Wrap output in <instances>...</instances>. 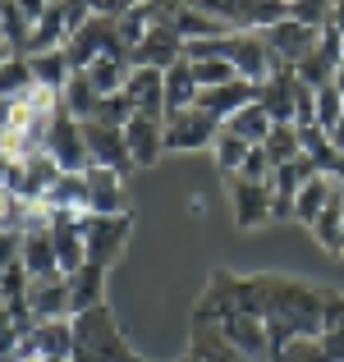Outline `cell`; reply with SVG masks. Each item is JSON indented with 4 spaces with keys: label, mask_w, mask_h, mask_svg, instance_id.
Returning <instances> with one entry per match:
<instances>
[{
    "label": "cell",
    "mask_w": 344,
    "mask_h": 362,
    "mask_svg": "<svg viewBox=\"0 0 344 362\" xmlns=\"http://www.w3.org/2000/svg\"><path fill=\"white\" fill-rule=\"evenodd\" d=\"M262 284V321L271 326L275 354H280L289 339H321V289L303 280H285V275H257Z\"/></svg>",
    "instance_id": "1"
},
{
    "label": "cell",
    "mask_w": 344,
    "mask_h": 362,
    "mask_svg": "<svg viewBox=\"0 0 344 362\" xmlns=\"http://www.w3.org/2000/svg\"><path fill=\"white\" fill-rule=\"evenodd\" d=\"M74 335H79L74 362H142L129 344H124V335H120V326H115L106 303L92 308V312H83V317H74Z\"/></svg>",
    "instance_id": "2"
},
{
    "label": "cell",
    "mask_w": 344,
    "mask_h": 362,
    "mask_svg": "<svg viewBox=\"0 0 344 362\" xmlns=\"http://www.w3.org/2000/svg\"><path fill=\"white\" fill-rule=\"evenodd\" d=\"M225 60L234 64L239 78L253 83V88H262V83L271 78L275 69H280L262 33H229V37H225Z\"/></svg>",
    "instance_id": "3"
},
{
    "label": "cell",
    "mask_w": 344,
    "mask_h": 362,
    "mask_svg": "<svg viewBox=\"0 0 344 362\" xmlns=\"http://www.w3.org/2000/svg\"><path fill=\"white\" fill-rule=\"evenodd\" d=\"M225 124L212 119L202 106H188L166 115V151H197V147H216Z\"/></svg>",
    "instance_id": "4"
},
{
    "label": "cell",
    "mask_w": 344,
    "mask_h": 362,
    "mask_svg": "<svg viewBox=\"0 0 344 362\" xmlns=\"http://www.w3.org/2000/svg\"><path fill=\"white\" fill-rule=\"evenodd\" d=\"M216 326H221V335L239 349L243 362H275V339H271V326H266L262 317H253V312H234V317L216 321Z\"/></svg>",
    "instance_id": "5"
},
{
    "label": "cell",
    "mask_w": 344,
    "mask_h": 362,
    "mask_svg": "<svg viewBox=\"0 0 344 362\" xmlns=\"http://www.w3.org/2000/svg\"><path fill=\"white\" fill-rule=\"evenodd\" d=\"M225 188H229V206H234L239 230H262L266 221H275V193H271V184H253V179L225 175Z\"/></svg>",
    "instance_id": "6"
},
{
    "label": "cell",
    "mask_w": 344,
    "mask_h": 362,
    "mask_svg": "<svg viewBox=\"0 0 344 362\" xmlns=\"http://www.w3.org/2000/svg\"><path fill=\"white\" fill-rule=\"evenodd\" d=\"M83 234H88V262L110 271L133 234V216H88Z\"/></svg>",
    "instance_id": "7"
},
{
    "label": "cell",
    "mask_w": 344,
    "mask_h": 362,
    "mask_svg": "<svg viewBox=\"0 0 344 362\" xmlns=\"http://www.w3.org/2000/svg\"><path fill=\"white\" fill-rule=\"evenodd\" d=\"M46 151L55 156V165L64 175H88L92 156H88V129H83L74 115H60L51 124V138H46Z\"/></svg>",
    "instance_id": "8"
},
{
    "label": "cell",
    "mask_w": 344,
    "mask_h": 362,
    "mask_svg": "<svg viewBox=\"0 0 344 362\" xmlns=\"http://www.w3.org/2000/svg\"><path fill=\"white\" fill-rule=\"evenodd\" d=\"M28 312H33L37 321L74 317V284H69V275H60V271L33 275V280H28Z\"/></svg>",
    "instance_id": "9"
},
{
    "label": "cell",
    "mask_w": 344,
    "mask_h": 362,
    "mask_svg": "<svg viewBox=\"0 0 344 362\" xmlns=\"http://www.w3.org/2000/svg\"><path fill=\"white\" fill-rule=\"evenodd\" d=\"M179 60H184V37H179L170 23H156L129 51V69H161V74H166L170 64H179Z\"/></svg>",
    "instance_id": "10"
},
{
    "label": "cell",
    "mask_w": 344,
    "mask_h": 362,
    "mask_svg": "<svg viewBox=\"0 0 344 362\" xmlns=\"http://www.w3.org/2000/svg\"><path fill=\"white\" fill-rule=\"evenodd\" d=\"M266 46H271V55H275V64H299V60H308L312 51H317V42H321V28H308V23H299V18H285V23H275V28H266Z\"/></svg>",
    "instance_id": "11"
},
{
    "label": "cell",
    "mask_w": 344,
    "mask_h": 362,
    "mask_svg": "<svg viewBox=\"0 0 344 362\" xmlns=\"http://www.w3.org/2000/svg\"><path fill=\"white\" fill-rule=\"evenodd\" d=\"M257 106L275 124H299V74H294L289 64H280V69L257 88Z\"/></svg>",
    "instance_id": "12"
},
{
    "label": "cell",
    "mask_w": 344,
    "mask_h": 362,
    "mask_svg": "<svg viewBox=\"0 0 344 362\" xmlns=\"http://www.w3.org/2000/svg\"><path fill=\"white\" fill-rule=\"evenodd\" d=\"M124 142H129L133 170H151L161 156H166V119L133 115V119H129V129H124Z\"/></svg>",
    "instance_id": "13"
},
{
    "label": "cell",
    "mask_w": 344,
    "mask_h": 362,
    "mask_svg": "<svg viewBox=\"0 0 344 362\" xmlns=\"http://www.w3.org/2000/svg\"><path fill=\"white\" fill-rule=\"evenodd\" d=\"M88 129V156L92 165L101 170H115V175H129L133 170V156H129V142H124V129H110V124H83Z\"/></svg>",
    "instance_id": "14"
},
{
    "label": "cell",
    "mask_w": 344,
    "mask_h": 362,
    "mask_svg": "<svg viewBox=\"0 0 344 362\" xmlns=\"http://www.w3.org/2000/svg\"><path fill=\"white\" fill-rule=\"evenodd\" d=\"M88 211L92 216H129L124 206V175L92 165L88 170Z\"/></svg>",
    "instance_id": "15"
},
{
    "label": "cell",
    "mask_w": 344,
    "mask_h": 362,
    "mask_svg": "<svg viewBox=\"0 0 344 362\" xmlns=\"http://www.w3.org/2000/svg\"><path fill=\"white\" fill-rule=\"evenodd\" d=\"M33 354L42 358H55V362H74V349H79V335H74V317H60V321H37V330L28 335Z\"/></svg>",
    "instance_id": "16"
},
{
    "label": "cell",
    "mask_w": 344,
    "mask_h": 362,
    "mask_svg": "<svg viewBox=\"0 0 344 362\" xmlns=\"http://www.w3.org/2000/svg\"><path fill=\"white\" fill-rule=\"evenodd\" d=\"M124 92H129V101H133L138 115H151V119L170 115V110H166V74H161V69H133Z\"/></svg>",
    "instance_id": "17"
},
{
    "label": "cell",
    "mask_w": 344,
    "mask_h": 362,
    "mask_svg": "<svg viewBox=\"0 0 344 362\" xmlns=\"http://www.w3.org/2000/svg\"><path fill=\"white\" fill-rule=\"evenodd\" d=\"M253 101H257V88H253V83H243V78H234V83H225V88H207L202 97H197V106H202L212 119L229 124L243 106H253Z\"/></svg>",
    "instance_id": "18"
},
{
    "label": "cell",
    "mask_w": 344,
    "mask_h": 362,
    "mask_svg": "<svg viewBox=\"0 0 344 362\" xmlns=\"http://www.w3.org/2000/svg\"><path fill=\"white\" fill-rule=\"evenodd\" d=\"M170 28L184 37V46H188V42H212V37H229V28L221 23V18L207 14V9H197L193 0L175 5V14H170Z\"/></svg>",
    "instance_id": "19"
},
{
    "label": "cell",
    "mask_w": 344,
    "mask_h": 362,
    "mask_svg": "<svg viewBox=\"0 0 344 362\" xmlns=\"http://www.w3.org/2000/svg\"><path fill=\"white\" fill-rule=\"evenodd\" d=\"M340 193V184H336V175H317V179H308L303 184V193H299V202H294V221L299 225H317L321 221V211L331 206V197Z\"/></svg>",
    "instance_id": "20"
},
{
    "label": "cell",
    "mask_w": 344,
    "mask_h": 362,
    "mask_svg": "<svg viewBox=\"0 0 344 362\" xmlns=\"http://www.w3.org/2000/svg\"><path fill=\"white\" fill-rule=\"evenodd\" d=\"M18 262H23L28 275H51V271H60V262H55V234H51V225L23 234V252H18Z\"/></svg>",
    "instance_id": "21"
},
{
    "label": "cell",
    "mask_w": 344,
    "mask_h": 362,
    "mask_svg": "<svg viewBox=\"0 0 344 362\" xmlns=\"http://www.w3.org/2000/svg\"><path fill=\"white\" fill-rule=\"evenodd\" d=\"M299 142H303V156L317 165V175H336L340 170V147L321 124H299Z\"/></svg>",
    "instance_id": "22"
},
{
    "label": "cell",
    "mask_w": 344,
    "mask_h": 362,
    "mask_svg": "<svg viewBox=\"0 0 344 362\" xmlns=\"http://www.w3.org/2000/svg\"><path fill=\"white\" fill-rule=\"evenodd\" d=\"M69 42V23H64V0H55L51 14L42 23H33V37H28V51L23 55H46V51H60Z\"/></svg>",
    "instance_id": "23"
},
{
    "label": "cell",
    "mask_w": 344,
    "mask_h": 362,
    "mask_svg": "<svg viewBox=\"0 0 344 362\" xmlns=\"http://www.w3.org/2000/svg\"><path fill=\"white\" fill-rule=\"evenodd\" d=\"M197 97H202V88H197V78H193V64L188 60L170 64L166 69V110L170 115H175V110H188V106H197Z\"/></svg>",
    "instance_id": "24"
},
{
    "label": "cell",
    "mask_w": 344,
    "mask_h": 362,
    "mask_svg": "<svg viewBox=\"0 0 344 362\" xmlns=\"http://www.w3.org/2000/svg\"><path fill=\"white\" fill-rule=\"evenodd\" d=\"M28 64H33L37 88L64 92L74 83V64H69V55H64V46H60V51H46V55H28Z\"/></svg>",
    "instance_id": "25"
},
{
    "label": "cell",
    "mask_w": 344,
    "mask_h": 362,
    "mask_svg": "<svg viewBox=\"0 0 344 362\" xmlns=\"http://www.w3.org/2000/svg\"><path fill=\"white\" fill-rule=\"evenodd\" d=\"M69 284H74V317H83V312H92V308H101L106 303V266H83L79 275H69Z\"/></svg>",
    "instance_id": "26"
},
{
    "label": "cell",
    "mask_w": 344,
    "mask_h": 362,
    "mask_svg": "<svg viewBox=\"0 0 344 362\" xmlns=\"http://www.w3.org/2000/svg\"><path fill=\"white\" fill-rule=\"evenodd\" d=\"M83 74H88V83L101 92V97H115V92L129 88V74L133 69H129V60H124V55H101V60H92Z\"/></svg>",
    "instance_id": "27"
},
{
    "label": "cell",
    "mask_w": 344,
    "mask_h": 362,
    "mask_svg": "<svg viewBox=\"0 0 344 362\" xmlns=\"http://www.w3.org/2000/svg\"><path fill=\"white\" fill-rule=\"evenodd\" d=\"M336 184H340V179H336ZM312 239L326 247L331 257H344V188L331 197V206L321 211V221L312 225Z\"/></svg>",
    "instance_id": "28"
},
{
    "label": "cell",
    "mask_w": 344,
    "mask_h": 362,
    "mask_svg": "<svg viewBox=\"0 0 344 362\" xmlns=\"http://www.w3.org/2000/svg\"><path fill=\"white\" fill-rule=\"evenodd\" d=\"M101 106V92L88 83V74H74V83L64 88V115H74L79 124H92Z\"/></svg>",
    "instance_id": "29"
},
{
    "label": "cell",
    "mask_w": 344,
    "mask_h": 362,
    "mask_svg": "<svg viewBox=\"0 0 344 362\" xmlns=\"http://www.w3.org/2000/svg\"><path fill=\"white\" fill-rule=\"evenodd\" d=\"M262 151L271 156V165H289V160L303 156V142H299V124H275L271 133H266Z\"/></svg>",
    "instance_id": "30"
},
{
    "label": "cell",
    "mask_w": 344,
    "mask_h": 362,
    "mask_svg": "<svg viewBox=\"0 0 344 362\" xmlns=\"http://www.w3.org/2000/svg\"><path fill=\"white\" fill-rule=\"evenodd\" d=\"M225 129H234V133H239L243 142H253V147H262V142H266V133L275 129V119H271V115H266V110H262V106L253 101V106H243V110H239L234 119L225 124Z\"/></svg>",
    "instance_id": "31"
},
{
    "label": "cell",
    "mask_w": 344,
    "mask_h": 362,
    "mask_svg": "<svg viewBox=\"0 0 344 362\" xmlns=\"http://www.w3.org/2000/svg\"><path fill=\"white\" fill-rule=\"evenodd\" d=\"M248 151H253V142H243L234 129H221L212 156H216V165H221V175H239V170H243V160H248Z\"/></svg>",
    "instance_id": "32"
},
{
    "label": "cell",
    "mask_w": 344,
    "mask_h": 362,
    "mask_svg": "<svg viewBox=\"0 0 344 362\" xmlns=\"http://www.w3.org/2000/svg\"><path fill=\"white\" fill-rule=\"evenodd\" d=\"M33 88H37V78H33V64H28V55H18V60H5V64H0V92H5V101L28 97Z\"/></svg>",
    "instance_id": "33"
},
{
    "label": "cell",
    "mask_w": 344,
    "mask_h": 362,
    "mask_svg": "<svg viewBox=\"0 0 344 362\" xmlns=\"http://www.w3.org/2000/svg\"><path fill=\"white\" fill-rule=\"evenodd\" d=\"M193 64V78H197V88H225V83H234L239 78V69L229 60H188Z\"/></svg>",
    "instance_id": "34"
},
{
    "label": "cell",
    "mask_w": 344,
    "mask_h": 362,
    "mask_svg": "<svg viewBox=\"0 0 344 362\" xmlns=\"http://www.w3.org/2000/svg\"><path fill=\"white\" fill-rule=\"evenodd\" d=\"M138 115L129 101V92H115V97H101L97 106V124H110V129H129V119Z\"/></svg>",
    "instance_id": "35"
},
{
    "label": "cell",
    "mask_w": 344,
    "mask_h": 362,
    "mask_svg": "<svg viewBox=\"0 0 344 362\" xmlns=\"http://www.w3.org/2000/svg\"><path fill=\"white\" fill-rule=\"evenodd\" d=\"M331 14H336V0H289V18L308 28H326Z\"/></svg>",
    "instance_id": "36"
},
{
    "label": "cell",
    "mask_w": 344,
    "mask_h": 362,
    "mask_svg": "<svg viewBox=\"0 0 344 362\" xmlns=\"http://www.w3.org/2000/svg\"><path fill=\"white\" fill-rule=\"evenodd\" d=\"M340 115H344V92L331 83V88H321L317 92V124L326 133H336V124H340Z\"/></svg>",
    "instance_id": "37"
},
{
    "label": "cell",
    "mask_w": 344,
    "mask_h": 362,
    "mask_svg": "<svg viewBox=\"0 0 344 362\" xmlns=\"http://www.w3.org/2000/svg\"><path fill=\"white\" fill-rule=\"evenodd\" d=\"M275 362H331L321 339H289V344L275 354Z\"/></svg>",
    "instance_id": "38"
},
{
    "label": "cell",
    "mask_w": 344,
    "mask_h": 362,
    "mask_svg": "<svg viewBox=\"0 0 344 362\" xmlns=\"http://www.w3.org/2000/svg\"><path fill=\"white\" fill-rule=\"evenodd\" d=\"M326 308H321V330H344V293L336 289H321Z\"/></svg>",
    "instance_id": "39"
},
{
    "label": "cell",
    "mask_w": 344,
    "mask_h": 362,
    "mask_svg": "<svg viewBox=\"0 0 344 362\" xmlns=\"http://www.w3.org/2000/svg\"><path fill=\"white\" fill-rule=\"evenodd\" d=\"M14 5H18V14H23L28 23H42V18L51 14V5H55V0H14Z\"/></svg>",
    "instance_id": "40"
},
{
    "label": "cell",
    "mask_w": 344,
    "mask_h": 362,
    "mask_svg": "<svg viewBox=\"0 0 344 362\" xmlns=\"http://www.w3.org/2000/svg\"><path fill=\"white\" fill-rule=\"evenodd\" d=\"M331 23H336L340 37H344V0H336V14H331Z\"/></svg>",
    "instance_id": "41"
},
{
    "label": "cell",
    "mask_w": 344,
    "mask_h": 362,
    "mask_svg": "<svg viewBox=\"0 0 344 362\" xmlns=\"http://www.w3.org/2000/svg\"><path fill=\"white\" fill-rule=\"evenodd\" d=\"M336 88L344 92V64H340V69H336Z\"/></svg>",
    "instance_id": "42"
},
{
    "label": "cell",
    "mask_w": 344,
    "mask_h": 362,
    "mask_svg": "<svg viewBox=\"0 0 344 362\" xmlns=\"http://www.w3.org/2000/svg\"><path fill=\"white\" fill-rule=\"evenodd\" d=\"M336 179H340V188H344V151H340V170H336Z\"/></svg>",
    "instance_id": "43"
},
{
    "label": "cell",
    "mask_w": 344,
    "mask_h": 362,
    "mask_svg": "<svg viewBox=\"0 0 344 362\" xmlns=\"http://www.w3.org/2000/svg\"><path fill=\"white\" fill-rule=\"evenodd\" d=\"M23 362H55V358H42V354H33V358H23Z\"/></svg>",
    "instance_id": "44"
},
{
    "label": "cell",
    "mask_w": 344,
    "mask_h": 362,
    "mask_svg": "<svg viewBox=\"0 0 344 362\" xmlns=\"http://www.w3.org/2000/svg\"><path fill=\"white\" fill-rule=\"evenodd\" d=\"M179 362H184V358H179Z\"/></svg>",
    "instance_id": "45"
}]
</instances>
